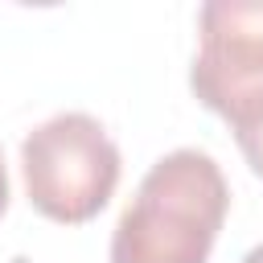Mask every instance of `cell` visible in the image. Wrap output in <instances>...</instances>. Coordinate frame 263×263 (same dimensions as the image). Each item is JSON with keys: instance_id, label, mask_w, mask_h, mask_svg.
<instances>
[{"instance_id": "cell-5", "label": "cell", "mask_w": 263, "mask_h": 263, "mask_svg": "<svg viewBox=\"0 0 263 263\" xmlns=\"http://www.w3.org/2000/svg\"><path fill=\"white\" fill-rule=\"evenodd\" d=\"M8 210V168H4V156H0V218Z\"/></svg>"}, {"instance_id": "cell-2", "label": "cell", "mask_w": 263, "mask_h": 263, "mask_svg": "<svg viewBox=\"0 0 263 263\" xmlns=\"http://www.w3.org/2000/svg\"><path fill=\"white\" fill-rule=\"evenodd\" d=\"M29 205L62 226L90 222L119 185V148L86 111H62L37 123L21 144Z\"/></svg>"}, {"instance_id": "cell-3", "label": "cell", "mask_w": 263, "mask_h": 263, "mask_svg": "<svg viewBox=\"0 0 263 263\" xmlns=\"http://www.w3.org/2000/svg\"><path fill=\"white\" fill-rule=\"evenodd\" d=\"M189 86L214 115L263 90V0H210L197 8Z\"/></svg>"}, {"instance_id": "cell-6", "label": "cell", "mask_w": 263, "mask_h": 263, "mask_svg": "<svg viewBox=\"0 0 263 263\" xmlns=\"http://www.w3.org/2000/svg\"><path fill=\"white\" fill-rule=\"evenodd\" d=\"M238 263H263V242H259V247H251V251H247Z\"/></svg>"}, {"instance_id": "cell-1", "label": "cell", "mask_w": 263, "mask_h": 263, "mask_svg": "<svg viewBox=\"0 0 263 263\" xmlns=\"http://www.w3.org/2000/svg\"><path fill=\"white\" fill-rule=\"evenodd\" d=\"M230 210V185L201 148L164 152L111 230V263H205Z\"/></svg>"}, {"instance_id": "cell-4", "label": "cell", "mask_w": 263, "mask_h": 263, "mask_svg": "<svg viewBox=\"0 0 263 263\" xmlns=\"http://www.w3.org/2000/svg\"><path fill=\"white\" fill-rule=\"evenodd\" d=\"M222 119L230 123V132L238 140V152L247 156L251 173L263 177V90H255V95L238 99L234 107H226Z\"/></svg>"}]
</instances>
